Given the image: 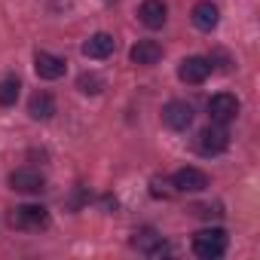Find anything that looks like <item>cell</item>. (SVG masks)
Returning <instances> with one entry per match:
<instances>
[{
    "instance_id": "6da1fadb",
    "label": "cell",
    "mask_w": 260,
    "mask_h": 260,
    "mask_svg": "<svg viewBox=\"0 0 260 260\" xmlns=\"http://www.w3.org/2000/svg\"><path fill=\"white\" fill-rule=\"evenodd\" d=\"M190 248H193V254H196L199 260H217V257L226 254V233H223L220 226L199 230V233L193 236Z\"/></svg>"
},
{
    "instance_id": "7a4b0ae2",
    "label": "cell",
    "mask_w": 260,
    "mask_h": 260,
    "mask_svg": "<svg viewBox=\"0 0 260 260\" xmlns=\"http://www.w3.org/2000/svg\"><path fill=\"white\" fill-rule=\"evenodd\" d=\"M10 223L25 233H40L49 226V211L43 205H16L10 214Z\"/></svg>"
},
{
    "instance_id": "3957f363",
    "label": "cell",
    "mask_w": 260,
    "mask_h": 260,
    "mask_svg": "<svg viewBox=\"0 0 260 260\" xmlns=\"http://www.w3.org/2000/svg\"><path fill=\"white\" fill-rule=\"evenodd\" d=\"M236 113H239V98L233 92H217V95L208 98V116H211V122L226 125V122L236 119Z\"/></svg>"
},
{
    "instance_id": "277c9868",
    "label": "cell",
    "mask_w": 260,
    "mask_h": 260,
    "mask_svg": "<svg viewBox=\"0 0 260 260\" xmlns=\"http://www.w3.org/2000/svg\"><path fill=\"white\" fill-rule=\"evenodd\" d=\"M226 147H230V132H226L220 122H211V125H205L202 132H199V150L205 156H217Z\"/></svg>"
},
{
    "instance_id": "5b68a950",
    "label": "cell",
    "mask_w": 260,
    "mask_h": 260,
    "mask_svg": "<svg viewBox=\"0 0 260 260\" xmlns=\"http://www.w3.org/2000/svg\"><path fill=\"white\" fill-rule=\"evenodd\" d=\"M208 74H211V58H205V55H187V58L178 64V77H181V83H190V86L205 83Z\"/></svg>"
},
{
    "instance_id": "8992f818",
    "label": "cell",
    "mask_w": 260,
    "mask_h": 260,
    "mask_svg": "<svg viewBox=\"0 0 260 260\" xmlns=\"http://www.w3.org/2000/svg\"><path fill=\"white\" fill-rule=\"evenodd\" d=\"M172 187L181 190V193H202L208 187V175L196 166H184L172 175Z\"/></svg>"
},
{
    "instance_id": "52a82bcc",
    "label": "cell",
    "mask_w": 260,
    "mask_h": 260,
    "mask_svg": "<svg viewBox=\"0 0 260 260\" xmlns=\"http://www.w3.org/2000/svg\"><path fill=\"white\" fill-rule=\"evenodd\" d=\"M162 122H166L169 128H175V132L190 128V122H193V104H187V101H181V98L169 101V104L162 107Z\"/></svg>"
},
{
    "instance_id": "ba28073f",
    "label": "cell",
    "mask_w": 260,
    "mask_h": 260,
    "mask_svg": "<svg viewBox=\"0 0 260 260\" xmlns=\"http://www.w3.org/2000/svg\"><path fill=\"white\" fill-rule=\"evenodd\" d=\"M132 245H135L141 254H147V257H162V254H169V242H166L153 226L138 230V233L132 236Z\"/></svg>"
},
{
    "instance_id": "9c48e42d",
    "label": "cell",
    "mask_w": 260,
    "mask_h": 260,
    "mask_svg": "<svg viewBox=\"0 0 260 260\" xmlns=\"http://www.w3.org/2000/svg\"><path fill=\"white\" fill-rule=\"evenodd\" d=\"M10 187L19 190V193H43V190H46V178H43L37 169L25 166V169H16V172L10 175Z\"/></svg>"
},
{
    "instance_id": "30bf717a",
    "label": "cell",
    "mask_w": 260,
    "mask_h": 260,
    "mask_svg": "<svg viewBox=\"0 0 260 260\" xmlns=\"http://www.w3.org/2000/svg\"><path fill=\"white\" fill-rule=\"evenodd\" d=\"M34 71L40 80H61L64 71H68V61L61 55H52V52H37L34 55Z\"/></svg>"
},
{
    "instance_id": "8fae6325",
    "label": "cell",
    "mask_w": 260,
    "mask_h": 260,
    "mask_svg": "<svg viewBox=\"0 0 260 260\" xmlns=\"http://www.w3.org/2000/svg\"><path fill=\"white\" fill-rule=\"evenodd\" d=\"M190 22H193L199 31H214L217 22H220V10L211 4V0H199V4L190 10Z\"/></svg>"
},
{
    "instance_id": "7c38bea8",
    "label": "cell",
    "mask_w": 260,
    "mask_h": 260,
    "mask_svg": "<svg viewBox=\"0 0 260 260\" xmlns=\"http://www.w3.org/2000/svg\"><path fill=\"white\" fill-rule=\"evenodd\" d=\"M113 49H116V40H113L110 34H104V31L92 34V37L83 43V55H86V58H95V61L110 58V55H113Z\"/></svg>"
},
{
    "instance_id": "4fadbf2b",
    "label": "cell",
    "mask_w": 260,
    "mask_h": 260,
    "mask_svg": "<svg viewBox=\"0 0 260 260\" xmlns=\"http://www.w3.org/2000/svg\"><path fill=\"white\" fill-rule=\"evenodd\" d=\"M138 19H141V25H147L150 31H156V28H162V25H166L169 10H166L162 0H144V4L138 7Z\"/></svg>"
},
{
    "instance_id": "5bb4252c",
    "label": "cell",
    "mask_w": 260,
    "mask_h": 260,
    "mask_svg": "<svg viewBox=\"0 0 260 260\" xmlns=\"http://www.w3.org/2000/svg\"><path fill=\"white\" fill-rule=\"evenodd\" d=\"M128 58H132L135 64L150 68V64H156V61L162 58V46H159L156 40H138L132 49H128Z\"/></svg>"
},
{
    "instance_id": "9a60e30c",
    "label": "cell",
    "mask_w": 260,
    "mask_h": 260,
    "mask_svg": "<svg viewBox=\"0 0 260 260\" xmlns=\"http://www.w3.org/2000/svg\"><path fill=\"white\" fill-rule=\"evenodd\" d=\"M28 113H31V119H49L55 113V98L49 92H34L28 101Z\"/></svg>"
},
{
    "instance_id": "2e32d148",
    "label": "cell",
    "mask_w": 260,
    "mask_h": 260,
    "mask_svg": "<svg viewBox=\"0 0 260 260\" xmlns=\"http://www.w3.org/2000/svg\"><path fill=\"white\" fill-rule=\"evenodd\" d=\"M104 77L101 74H95V71H86V74H80L77 77V89L83 92V95H101L104 92Z\"/></svg>"
},
{
    "instance_id": "e0dca14e",
    "label": "cell",
    "mask_w": 260,
    "mask_h": 260,
    "mask_svg": "<svg viewBox=\"0 0 260 260\" xmlns=\"http://www.w3.org/2000/svg\"><path fill=\"white\" fill-rule=\"evenodd\" d=\"M19 92H22L19 77H4L0 80V107H13L19 101Z\"/></svg>"
}]
</instances>
